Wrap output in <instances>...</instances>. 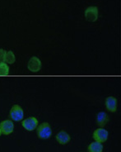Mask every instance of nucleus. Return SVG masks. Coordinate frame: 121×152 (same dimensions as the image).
<instances>
[{
    "mask_svg": "<svg viewBox=\"0 0 121 152\" xmlns=\"http://www.w3.org/2000/svg\"><path fill=\"white\" fill-rule=\"evenodd\" d=\"M22 125L25 130H27L28 132H32L37 128L39 122L34 117H30V118H27L25 120H23Z\"/></svg>",
    "mask_w": 121,
    "mask_h": 152,
    "instance_id": "nucleus-3",
    "label": "nucleus"
},
{
    "mask_svg": "<svg viewBox=\"0 0 121 152\" xmlns=\"http://www.w3.org/2000/svg\"><path fill=\"white\" fill-rule=\"evenodd\" d=\"M109 132H107V130L104 129L102 127L96 129L93 133V139L96 141H99L101 143L106 142L108 139Z\"/></svg>",
    "mask_w": 121,
    "mask_h": 152,
    "instance_id": "nucleus-5",
    "label": "nucleus"
},
{
    "mask_svg": "<svg viewBox=\"0 0 121 152\" xmlns=\"http://www.w3.org/2000/svg\"><path fill=\"white\" fill-rule=\"evenodd\" d=\"M6 50L0 48V64L5 62V56H6Z\"/></svg>",
    "mask_w": 121,
    "mask_h": 152,
    "instance_id": "nucleus-14",
    "label": "nucleus"
},
{
    "mask_svg": "<svg viewBox=\"0 0 121 152\" xmlns=\"http://www.w3.org/2000/svg\"><path fill=\"white\" fill-rule=\"evenodd\" d=\"M109 122V117L105 112H101L96 115V124L100 127H103Z\"/></svg>",
    "mask_w": 121,
    "mask_h": 152,
    "instance_id": "nucleus-10",
    "label": "nucleus"
},
{
    "mask_svg": "<svg viewBox=\"0 0 121 152\" xmlns=\"http://www.w3.org/2000/svg\"><path fill=\"white\" fill-rule=\"evenodd\" d=\"M117 99L114 97H108L106 99V107L107 110L110 112V113H114L117 110Z\"/></svg>",
    "mask_w": 121,
    "mask_h": 152,
    "instance_id": "nucleus-8",
    "label": "nucleus"
},
{
    "mask_svg": "<svg viewBox=\"0 0 121 152\" xmlns=\"http://www.w3.org/2000/svg\"><path fill=\"white\" fill-rule=\"evenodd\" d=\"M42 66V63L41 60L36 56H32L30 59V61H28V65L27 68L31 72L36 73L41 70Z\"/></svg>",
    "mask_w": 121,
    "mask_h": 152,
    "instance_id": "nucleus-6",
    "label": "nucleus"
},
{
    "mask_svg": "<svg viewBox=\"0 0 121 152\" xmlns=\"http://www.w3.org/2000/svg\"><path fill=\"white\" fill-rule=\"evenodd\" d=\"M38 137L42 140H47L52 136V129L49 122H43L38 126L36 128Z\"/></svg>",
    "mask_w": 121,
    "mask_h": 152,
    "instance_id": "nucleus-1",
    "label": "nucleus"
},
{
    "mask_svg": "<svg viewBox=\"0 0 121 152\" xmlns=\"http://www.w3.org/2000/svg\"><path fill=\"white\" fill-rule=\"evenodd\" d=\"M16 61V56L14 53L9 50L6 52V56H5V63L6 64H9V65H12L13 63H15Z\"/></svg>",
    "mask_w": 121,
    "mask_h": 152,
    "instance_id": "nucleus-12",
    "label": "nucleus"
},
{
    "mask_svg": "<svg viewBox=\"0 0 121 152\" xmlns=\"http://www.w3.org/2000/svg\"><path fill=\"white\" fill-rule=\"evenodd\" d=\"M57 141L60 145H66L71 140V137L69 136V134L67 133L64 131H61L56 135Z\"/></svg>",
    "mask_w": 121,
    "mask_h": 152,
    "instance_id": "nucleus-9",
    "label": "nucleus"
},
{
    "mask_svg": "<svg viewBox=\"0 0 121 152\" xmlns=\"http://www.w3.org/2000/svg\"><path fill=\"white\" fill-rule=\"evenodd\" d=\"M1 134H2V132H1V129H0V136H1Z\"/></svg>",
    "mask_w": 121,
    "mask_h": 152,
    "instance_id": "nucleus-15",
    "label": "nucleus"
},
{
    "mask_svg": "<svg viewBox=\"0 0 121 152\" xmlns=\"http://www.w3.org/2000/svg\"><path fill=\"white\" fill-rule=\"evenodd\" d=\"M85 18L88 22H96L98 19V8L95 6L88 7L85 11Z\"/></svg>",
    "mask_w": 121,
    "mask_h": 152,
    "instance_id": "nucleus-4",
    "label": "nucleus"
},
{
    "mask_svg": "<svg viewBox=\"0 0 121 152\" xmlns=\"http://www.w3.org/2000/svg\"><path fill=\"white\" fill-rule=\"evenodd\" d=\"M0 129L1 132L4 135H10L11 133L13 132L14 130V123L12 120H4L0 123Z\"/></svg>",
    "mask_w": 121,
    "mask_h": 152,
    "instance_id": "nucleus-7",
    "label": "nucleus"
},
{
    "mask_svg": "<svg viewBox=\"0 0 121 152\" xmlns=\"http://www.w3.org/2000/svg\"><path fill=\"white\" fill-rule=\"evenodd\" d=\"M9 74V67L5 62L0 64V75H8Z\"/></svg>",
    "mask_w": 121,
    "mask_h": 152,
    "instance_id": "nucleus-13",
    "label": "nucleus"
},
{
    "mask_svg": "<svg viewBox=\"0 0 121 152\" xmlns=\"http://www.w3.org/2000/svg\"><path fill=\"white\" fill-rule=\"evenodd\" d=\"M103 151V145L102 143L96 141L91 142L88 146V152H102Z\"/></svg>",
    "mask_w": 121,
    "mask_h": 152,
    "instance_id": "nucleus-11",
    "label": "nucleus"
},
{
    "mask_svg": "<svg viewBox=\"0 0 121 152\" xmlns=\"http://www.w3.org/2000/svg\"><path fill=\"white\" fill-rule=\"evenodd\" d=\"M9 117L11 118L12 121L15 122H20L22 121L24 118V112L22 107L19 105H13L12 107L10 113H9Z\"/></svg>",
    "mask_w": 121,
    "mask_h": 152,
    "instance_id": "nucleus-2",
    "label": "nucleus"
}]
</instances>
